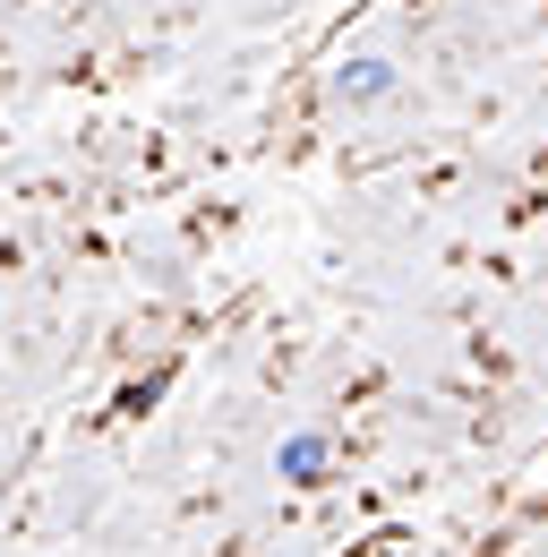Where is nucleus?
<instances>
[{
    "instance_id": "nucleus-2",
    "label": "nucleus",
    "mask_w": 548,
    "mask_h": 557,
    "mask_svg": "<svg viewBox=\"0 0 548 557\" xmlns=\"http://www.w3.org/2000/svg\"><path fill=\"white\" fill-rule=\"evenodd\" d=\"M326 472H335V437L326 429H291L274 446V481L283 488H326Z\"/></svg>"
},
{
    "instance_id": "nucleus-1",
    "label": "nucleus",
    "mask_w": 548,
    "mask_h": 557,
    "mask_svg": "<svg viewBox=\"0 0 548 557\" xmlns=\"http://www.w3.org/2000/svg\"><path fill=\"white\" fill-rule=\"evenodd\" d=\"M326 95H335V103H351V112H369V103L403 95V61H395V52H342L335 77H326Z\"/></svg>"
}]
</instances>
